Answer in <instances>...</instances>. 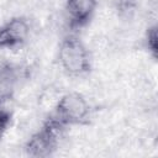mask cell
I'll return each mask as SVG.
<instances>
[{
	"mask_svg": "<svg viewBox=\"0 0 158 158\" xmlns=\"http://www.w3.org/2000/svg\"><path fill=\"white\" fill-rule=\"evenodd\" d=\"M64 127L65 125L60 122L56 116L49 117L26 143V153L36 158L51 156L52 152L56 149V146L59 137L62 136Z\"/></svg>",
	"mask_w": 158,
	"mask_h": 158,
	"instance_id": "cell-1",
	"label": "cell"
},
{
	"mask_svg": "<svg viewBox=\"0 0 158 158\" xmlns=\"http://www.w3.org/2000/svg\"><path fill=\"white\" fill-rule=\"evenodd\" d=\"M59 62L63 69L70 75H81L90 69L88 49L74 36H68L60 42Z\"/></svg>",
	"mask_w": 158,
	"mask_h": 158,
	"instance_id": "cell-2",
	"label": "cell"
},
{
	"mask_svg": "<svg viewBox=\"0 0 158 158\" xmlns=\"http://www.w3.org/2000/svg\"><path fill=\"white\" fill-rule=\"evenodd\" d=\"M89 111V104L81 94L68 93L63 95L57 102L54 116L65 126L79 125L88 118Z\"/></svg>",
	"mask_w": 158,
	"mask_h": 158,
	"instance_id": "cell-3",
	"label": "cell"
},
{
	"mask_svg": "<svg viewBox=\"0 0 158 158\" xmlns=\"http://www.w3.org/2000/svg\"><path fill=\"white\" fill-rule=\"evenodd\" d=\"M30 32L23 17H14L0 26V48H11L25 42Z\"/></svg>",
	"mask_w": 158,
	"mask_h": 158,
	"instance_id": "cell-4",
	"label": "cell"
},
{
	"mask_svg": "<svg viewBox=\"0 0 158 158\" xmlns=\"http://www.w3.org/2000/svg\"><path fill=\"white\" fill-rule=\"evenodd\" d=\"M65 7L69 14L72 27H83L90 20L96 0H65Z\"/></svg>",
	"mask_w": 158,
	"mask_h": 158,
	"instance_id": "cell-5",
	"label": "cell"
},
{
	"mask_svg": "<svg viewBox=\"0 0 158 158\" xmlns=\"http://www.w3.org/2000/svg\"><path fill=\"white\" fill-rule=\"evenodd\" d=\"M17 70L11 63L0 64V106L7 101L15 90Z\"/></svg>",
	"mask_w": 158,
	"mask_h": 158,
	"instance_id": "cell-6",
	"label": "cell"
},
{
	"mask_svg": "<svg viewBox=\"0 0 158 158\" xmlns=\"http://www.w3.org/2000/svg\"><path fill=\"white\" fill-rule=\"evenodd\" d=\"M137 6V0H117L116 9L121 16H130Z\"/></svg>",
	"mask_w": 158,
	"mask_h": 158,
	"instance_id": "cell-7",
	"label": "cell"
},
{
	"mask_svg": "<svg viewBox=\"0 0 158 158\" xmlns=\"http://www.w3.org/2000/svg\"><path fill=\"white\" fill-rule=\"evenodd\" d=\"M146 42L149 52L153 54V57H157V27L152 26L148 28L146 35Z\"/></svg>",
	"mask_w": 158,
	"mask_h": 158,
	"instance_id": "cell-8",
	"label": "cell"
},
{
	"mask_svg": "<svg viewBox=\"0 0 158 158\" xmlns=\"http://www.w3.org/2000/svg\"><path fill=\"white\" fill-rule=\"evenodd\" d=\"M10 122H11V115L0 107V139L4 136V133L6 132Z\"/></svg>",
	"mask_w": 158,
	"mask_h": 158,
	"instance_id": "cell-9",
	"label": "cell"
}]
</instances>
